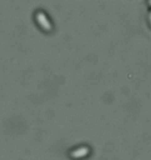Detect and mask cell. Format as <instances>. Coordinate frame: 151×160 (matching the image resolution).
<instances>
[{"mask_svg": "<svg viewBox=\"0 0 151 160\" xmlns=\"http://www.w3.org/2000/svg\"><path fill=\"white\" fill-rule=\"evenodd\" d=\"M36 20L39 23V25L45 30V31H51L52 30V25L46 18L45 14L42 12H39L36 13Z\"/></svg>", "mask_w": 151, "mask_h": 160, "instance_id": "6da1fadb", "label": "cell"}, {"mask_svg": "<svg viewBox=\"0 0 151 160\" xmlns=\"http://www.w3.org/2000/svg\"><path fill=\"white\" fill-rule=\"evenodd\" d=\"M148 4H149V5L151 6V0H148Z\"/></svg>", "mask_w": 151, "mask_h": 160, "instance_id": "277c9868", "label": "cell"}, {"mask_svg": "<svg viewBox=\"0 0 151 160\" xmlns=\"http://www.w3.org/2000/svg\"><path fill=\"white\" fill-rule=\"evenodd\" d=\"M89 153V149L87 147H81L80 149L75 150L71 152V156L74 158H81V157H84Z\"/></svg>", "mask_w": 151, "mask_h": 160, "instance_id": "7a4b0ae2", "label": "cell"}, {"mask_svg": "<svg viewBox=\"0 0 151 160\" xmlns=\"http://www.w3.org/2000/svg\"><path fill=\"white\" fill-rule=\"evenodd\" d=\"M149 20H150V23H151V12H149Z\"/></svg>", "mask_w": 151, "mask_h": 160, "instance_id": "3957f363", "label": "cell"}]
</instances>
